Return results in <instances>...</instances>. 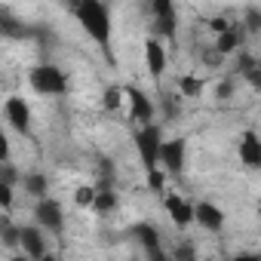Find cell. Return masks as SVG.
I'll return each mask as SVG.
<instances>
[{
	"mask_svg": "<svg viewBox=\"0 0 261 261\" xmlns=\"http://www.w3.org/2000/svg\"><path fill=\"white\" fill-rule=\"evenodd\" d=\"M74 19L80 22V28L86 31V37L92 43H98V49L111 59V34H114V16H111V7L105 0H83L77 7Z\"/></svg>",
	"mask_w": 261,
	"mask_h": 261,
	"instance_id": "obj_1",
	"label": "cell"
},
{
	"mask_svg": "<svg viewBox=\"0 0 261 261\" xmlns=\"http://www.w3.org/2000/svg\"><path fill=\"white\" fill-rule=\"evenodd\" d=\"M28 83H31V89L37 95H49V98L68 95V77H65V71L59 65H49V62L34 65L28 71Z\"/></svg>",
	"mask_w": 261,
	"mask_h": 261,
	"instance_id": "obj_2",
	"label": "cell"
},
{
	"mask_svg": "<svg viewBox=\"0 0 261 261\" xmlns=\"http://www.w3.org/2000/svg\"><path fill=\"white\" fill-rule=\"evenodd\" d=\"M163 129L157 123H148V126H139L136 129V151H139V160L145 166V172L157 169L160 166V148H163Z\"/></svg>",
	"mask_w": 261,
	"mask_h": 261,
	"instance_id": "obj_3",
	"label": "cell"
},
{
	"mask_svg": "<svg viewBox=\"0 0 261 261\" xmlns=\"http://www.w3.org/2000/svg\"><path fill=\"white\" fill-rule=\"evenodd\" d=\"M34 221L46 230V233H62L65 230V209L56 197H40L34 203Z\"/></svg>",
	"mask_w": 261,
	"mask_h": 261,
	"instance_id": "obj_4",
	"label": "cell"
},
{
	"mask_svg": "<svg viewBox=\"0 0 261 261\" xmlns=\"http://www.w3.org/2000/svg\"><path fill=\"white\" fill-rule=\"evenodd\" d=\"M151 13H154V34L163 40H175L178 34L175 0H151Z\"/></svg>",
	"mask_w": 261,
	"mask_h": 261,
	"instance_id": "obj_5",
	"label": "cell"
},
{
	"mask_svg": "<svg viewBox=\"0 0 261 261\" xmlns=\"http://www.w3.org/2000/svg\"><path fill=\"white\" fill-rule=\"evenodd\" d=\"M126 98H129V114H133V120H136L139 126L154 123V117L160 114L157 101H154L145 89H139V86H126Z\"/></svg>",
	"mask_w": 261,
	"mask_h": 261,
	"instance_id": "obj_6",
	"label": "cell"
},
{
	"mask_svg": "<svg viewBox=\"0 0 261 261\" xmlns=\"http://www.w3.org/2000/svg\"><path fill=\"white\" fill-rule=\"evenodd\" d=\"M160 166L169 172V178H178L188 166V142L185 139H166L160 148Z\"/></svg>",
	"mask_w": 261,
	"mask_h": 261,
	"instance_id": "obj_7",
	"label": "cell"
},
{
	"mask_svg": "<svg viewBox=\"0 0 261 261\" xmlns=\"http://www.w3.org/2000/svg\"><path fill=\"white\" fill-rule=\"evenodd\" d=\"M142 56H145V65H148V74L154 83L163 80L166 68H169V56H166V46H163V37H148L145 46H142Z\"/></svg>",
	"mask_w": 261,
	"mask_h": 261,
	"instance_id": "obj_8",
	"label": "cell"
},
{
	"mask_svg": "<svg viewBox=\"0 0 261 261\" xmlns=\"http://www.w3.org/2000/svg\"><path fill=\"white\" fill-rule=\"evenodd\" d=\"M4 114H7V123L19 136H31V105L22 95H10L4 105Z\"/></svg>",
	"mask_w": 261,
	"mask_h": 261,
	"instance_id": "obj_9",
	"label": "cell"
},
{
	"mask_svg": "<svg viewBox=\"0 0 261 261\" xmlns=\"http://www.w3.org/2000/svg\"><path fill=\"white\" fill-rule=\"evenodd\" d=\"M136 237V243L148 252V258H154V261H163L166 258V252H163V246H160V230L154 227V224H148V221H139V224H133V230H129Z\"/></svg>",
	"mask_w": 261,
	"mask_h": 261,
	"instance_id": "obj_10",
	"label": "cell"
},
{
	"mask_svg": "<svg viewBox=\"0 0 261 261\" xmlns=\"http://www.w3.org/2000/svg\"><path fill=\"white\" fill-rule=\"evenodd\" d=\"M194 224H200L209 233H221L224 230V212H221V206H215L209 200L194 203Z\"/></svg>",
	"mask_w": 261,
	"mask_h": 261,
	"instance_id": "obj_11",
	"label": "cell"
},
{
	"mask_svg": "<svg viewBox=\"0 0 261 261\" xmlns=\"http://www.w3.org/2000/svg\"><path fill=\"white\" fill-rule=\"evenodd\" d=\"M237 154H240V163L246 169H261V136L255 133V129H246V133L240 136Z\"/></svg>",
	"mask_w": 261,
	"mask_h": 261,
	"instance_id": "obj_12",
	"label": "cell"
},
{
	"mask_svg": "<svg viewBox=\"0 0 261 261\" xmlns=\"http://www.w3.org/2000/svg\"><path fill=\"white\" fill-rule=\"evenodd\" d=\"M163 209L169 212L175 227H191L194 224V203H188L181 194H163Z\"/></svg>",
	"mask_w": 261,
	"mask_h": 261,
	"instance_id": "obj_13",
	"label": "cell"
},
{
	"mask_svg": "<svg viewBox=\"0 0 261 261\" xmlns=\"http://www.w3.org/2000/svg\"><path fill=\"white\" fill-rule=\"evenodd\" d=\"M22 252L28 258H46V230L34 221V224H22Z\"/></svg>",
	"mask_w": 261,
	"mask_h": 261,
	"instance_id": "obj_14",
	"label": "cell"
},
{
	"mask_svg": "<svg viewBox=\"0 0 261 261\" xmlns=\"http://www.w3.org/2000/svg\"><path fill=\"white\" fill-rule=\"evenodd\" d=\"M237 74L246 80V86H252V89H258L261 92V59H255V56H240V62H237Z\"/></svg>",
	"mask_w": 261,
	"mask_h": 261,
	"instance_id": "obj_15",
	"label": "cell"
},
{
	"mask_svg": "<svg viewBox=\"0 0 261 261\" xmlns=\"http://www.w3.org/2000/svg\"><path fill=\"white\" fill-rule=\"evenodd\" d=\"M243 37H246V31H243V28H237V25H230L227 31L215 34V43H212V46H215L218 53H224V56H233V53H240Z\"/></svg>",
	"mask_w": 261,
	"mask_h": 261,
	"instance_id": "obj_16",
	"label": "cell"
},
{
	"mask_svg": "<svg viewBox=\"0 0 261 261\" xmlns=\"http://www.w3.org/2000/svg\"><path fill=\"white\" fill-rule=\"evenodd\" d=\"M117 206H120V197L114 188H95V200H92L95 215H111V212H117Z\"/></svg>",
	"mask_w": 261,
	"mask_h": 261,
	"instance_id": "obj_17",
	"label": "cell"
},
{
	"mask_svg": "<svg viewBox=\"0 0 261 261\" xmlns=\"http://www.w3.org/2000/svg\"><path fill=\"white\" fill-rule=\"evenodd\" d=\"M22 188H25V194L37 197V200L49 194V181L43 172H22Z\"/></svg>",
	"mask_w": 261,
	"mask_h": 261,
	"instance_id": "obj_18",
	"label": "cell"
},
{
	"mask_svg": "<svg viewBox=\"0 0 261 261\" xmlns=\"http://www.w3.org/2000/svg\"><path fill=\"white\" fill-rule=\"evenodd\" d=\"M203 80L197 77V74H185V77H178V92H181V98H200L203 95Z\"/></svg>",
	"mask_w": 261,
	"mask_h": 261,
	"instance_id": "obj_19",
	"label": "cell"
},
{
	"mask_svg": "<svg viewBox=\"0 0 261 261\" xmlns=\"http://www.w3.org/2000/svg\"><path fill=\"white\" fill-rule=\"evenodd\" d=\"M123 95H126V86H117V83L105 86V92H101V108H105V111H120V108H123Z\"/></svg>",
	"mask_w": 261,
	"mask_h": 261,
	"instance_id": "obj_20",
	"label": "cell"
},
{
	"mask_svg": "<svg viewBox=\"0 0 261 261\" xmlns=\"http://www.w3.org/2000/svg\"><path fill=\"white\" fill-rule=\"evenodd\" d=\"M178 98H181V92H178V95L160 92V101H157V108H160V111H163V114L172 120V117H178V114H181V101H178Z\"/></svg>",
	"mask_w": 261,
	"mask_h": 261,
	"instance_id": "obj_21",
	"label": "cell"
},
{
	"mask_svg": "<svg viewBox=\"0 0 261 261\" xmlns=\"http://www.w3.org/2000/svg\"><path fill=\"white\" fill-rule=\"evenodd\" d=\"M166 178H169V172H166L163 166L151 169V172H148V188H151V194L163 197V191H166Z\"/></svg>",
	"mask_w": 261,
	"mask_h": 261,
	"instance_id": "obj_22",
	"label": "cell"
},
{
	"mask_svg": "<svg viewBox=\"0 0 261 261\" xmlns=\"http://www.w3.org/2000/svg\"><path fill=\"white\" fill-rule=\"evenodd\" d=\"M0 181H7V185H22V175H19V169L13 166V160H0Z\"/></svg>",
	"mask_w": 261,
	"mask_h": 261,
	"instance_id": "obj_23",
	"label": "cell"
},
{
	"mask_svg": "<svg viewBox=\"0 0 261 261\" xmlns=\"http://www.w3.org/2000/svg\"><path fill=\"white\" fill-rule=\"evenodd\" d=\"M243 31L246 34H261V13L258 10H249L243 16Z\"/></svg>",
	"mask_w": 261,
	"mask_h": 261,
	"instance_id": "obj_24",
	"label": "cell"
},
{
	"mask_svg": "<svg viewBox=\"0 0 261 261\" xmlns=\"http://www.w3.org/2000/svg\"><path fill=\"white\" fill-rule=\"evenodd\" d=\"M92 200H95V185H92V188H89V185L77 188V194H74V203H77V206H86V209H92Z\"/></svg>",
	"mask_w": 261,
	"mask_h": 261,
	"instance_id": "obj_25",
	"label": "cell"
},
{
	"mask_svg": "<svg viewBox=\"0 0 261 261\" xmlns=\"http://www.w3.org/2000/svg\"><path fill=\"white\" fill-rule=\"evenodd\" d=\"M13 191H16V185L0 181V209H4V212H10V209H13Z\"/></svg>",
	"mask_w": 261,
	"mask_h": 261,
	"instance_id": "obj_26",
	"label": "cell"
},
{
	"mask_svg": "<svg viewBox=\"0 0 261 261\" xmlns=\"http://www.w3.org/2000/svg\"><path fill=\"white\" fill-rule=\"evenodd\" d=\"M233 92H237V89H233V80H230V77H227V80H218V86H215V95H218V98L227 101Z\"/></svg>",
	"mask_w": 261,
	"mask_h": 261,
	"instance_id": "obj_27",
	"label": "cell"
},
{
	"mask_svg": "<svg viewBox=\"0 0 261 261\" xmlns=\"http://www.w3.org/2000/svg\"><path fill=\"white\" fill-rule=\"evenodd\" d=\"M209 28H212L215 34H221V31L230 28V19H224V16H212V19H209Z\"/></svg>",
	"mask_w": 261,
	"mask_h": 261,
	"instance_id": "obj_28",
	"label": "cell"
},
{
	"mask_svg": "<svg viewBox=\"0 0 261 261\" xmlns=\"http://www.w3.org/2000/svg\"><path fill=\"white\" fill-rule=\"evenodd\" d=\"M172 258H194V249H191V246H181V249L172 252Z\"/></svg>",
	"mask_w": 261,
	"mask_h": 261,
	"instance_id": "obj_29",
	"label": "cell"
},
{
	"mask_svg": "<svg viewBox=\"0 0 261 261\" xmlns=\"http://www.w3.org/2000/svg\"><path fill=\"white\" fill-rule=\"evenodd\" d=\"M80 4H83V0H62V7H65V10H68L71 16L77 13V7H80Z\"/></svg>",
	"mask_w": 261,
	"mask_h": 261,
	"instance_id": "obj_30",
	"label": "cell"
}]
</instances>
